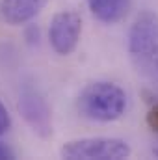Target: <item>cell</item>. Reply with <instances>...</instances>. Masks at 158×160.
Returning a JSON list of instances; mask_svg holds the SVG:
<instances>
[{
	"instance_id": "obj_1",
	"label": "cell",
	"mask_w": 158,
	"mask_h": 160,
	"mask_svg": "<svg viewBox=\"0 0 158 160\" xmlns=\"http://www.w3.org/2000/svg\"><path fill=\"white\" fill-rule=\"evenodd\" d=\"M128 54L136 73L158 84V13L141 11L128 32Z\"/></svg>"
},
{
	"instance_id": "obj_2",
	"label": "cell",
	"mask_w": 158,
	"mask_h": 160,
	"mask_svg": "<svg viewBox=\"0 0 158 160\" xmlns=\"http://www.w3.org/2000/svg\"><path fill=\"white\" fill-rule=\"evenodd\" d=\"M78 112L91 121L110 123L119 119L126 110V93L114 82L97 80L87 84L77 101Z\"/></svg>"
},
{
	"instance_id": "obj_3",
	"label": "cell",
	"mask_w": 158,
	"mask_h": 160,
	"mask_svg": "<svg viewBox=\"0 0 158 160\" xmlns=\"http://www.w3.org/2000/svg\"><path fill=\"white\" fill-rule=\"evenodd\" d=\"M130 145L119 138H82L65 143L60 151L69 160H123L130 157Z\"/></svg>"
},
{
	"instance_id": "obj_4",
	"label": "cell",
	"mask_w": 158,
	"mask_h": 160,
	"mask_svg": "<svg viewBox=\"0 0 158 160\" xmlns=\"http://www.w3.org/2000/svg\"><path fill=\"white\" fill-rule=\"evenodd\" d=\"M19 112L28 123V127L39 138L47 140L52 136L50 106L34 84H22V88L19 91Z\"/></svg>"
},
{
	"instance_id": "obj_5",
	"label": "cell",
	"mask_w": 158,
	"mask_h": 160,
	"mask_svg": "<svg viewBox=\"0 0 158 160\" xmlns=\"http://www.w3.org/2000/svg\"><path fill=\"white\" fill-rule=\"evenodd\" d=\"M80 36H82V17L77 9H63L52 17L48 26V41L58 54L69 56L71 52H75Z\"/></svg>"
},
{
	"instance_id": "obj_6",
	"label": "cell",
	"mask_w": 158,
	"mask_h": 160,
	"mask_svg": "<svg viewBox=\"0 0 158 160\" xmlns=\"http://www.w3.org/2000/svg\"><path fill=\"white\" fill-rule=\"evenodd\" d=\"M48 4V0H2L0 11L6 22L17 26L32 21L36 15H39L41 9Z\"/></svg>"
},
{
	"instance_id": "obj_7",
	"label": "cell",
	"mask_w": 158,
	"mask_h": 160,
	"mask_svg": "<svg viewBox=\"0 0 158 160\" xmlns=\"http://www.w3.org/2000/svg\"><path fill=\"white\" fill-rule=\"evenodd\" d=\"M130 0H87V6L95 19L106 24L119 22L128 11Z\"/></svg>"
},
{
	"instance_id": "obj_8",
	"label": "cell",
	"mask_w": 158,
	"mask_h": 160,
	"mask_svg": "<svg viewBox=\"0 0 158 160\" xmlns=\"http://www.w3.org/2000/svg\"><path fill=\"white\" fill-rule=\"evenodd\" d=\"M9 127H11V118H9V114H7L6 106L0 102V136L6 134V132L9 130Z\"/></svg>"
},
{
	"instance_id": "obj_9",
	"label": "cell",
	"mask_w": 158,
	"mask_h": 160,
	"mask_svg": "<svg viewBox=\"0 0 158 160\" xmlns=\"http://www.w3.org/2000/svg\"><path fill=\"white\" fill-rule=\"evenodd\" d=\"M147 125L151 127V130L158 132V102H155V104L149 108V114H147Z\"/></svg>"
},
{
	"instance_id": "obj_10",
	"label": "cell",
	"mask_w": 158,
	"mask_h": 160,
	"mask_svg": "<svg viewBox=\"0 0 158 160\" xmlns=\"http://www.w3.org/2000/svg\"><path fill=\"white\" fill-rule=\"evenodd\" d=\"M9 160V158H13V151L7 147V145H4L2 142H0V160Z\"/></svg>"
}]
</instances>
